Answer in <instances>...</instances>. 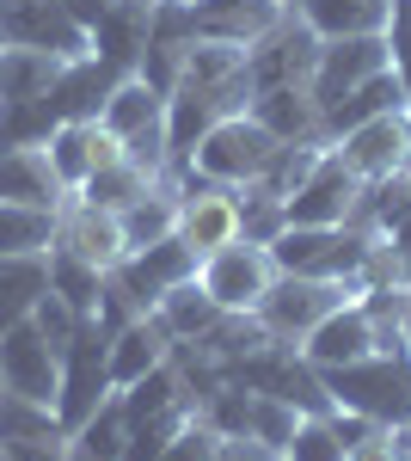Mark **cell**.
I'll return each instance as SVG.
<instances>
[{
    "instance_id": "cell-38",
    "label": "cell",
    "mask_w": 411,
    "mask_h": 461,
    "mask_svg": "<svg viewBox=\"0 0 411 461\" xmlns=\"http://www.w3.org/2000/svg\"><path fill=\"white\" fill-rule=\"evenodd\" d=\"M387 50H393V74H399V86H406V105H411V0H393Z\"/></svg>"
},
{
    "instance_id": "cell-8",
    "label": "cell",
    "mask_w": 411,
    "mask_h": 461,
    "mask_svg": "<svg viewBox=\"0 0 411 461\" xmlns=\"http://www.w3.org/2000/svg\"><path fill=\"white\" fill-rule=\"evenodd\" d=\"M0 43L6 50H43L56 62L93 56V37L68 19L62 0H13V6H0Z\"/></svg>"
},
{
    "instance_id": "cell-37",
    "label": "cell",
    "mask_w": 411,
    "mask_h": 461,
    "mask_svg": "<svg viewBox=\"0 0 411 461\" xmlns=\"http://www.w3.org/2000/svg\"><path fill=\"white\" fill-rule=\"evenodd\" d=\"M31 326L37 332H43V339H49V351L62 357L74 345V332H80V314H74L68 302H62V295H56V289H49V295H43V302H37L31 308Z\"/></svg>"
},
{
    "instance_id": "cell-47",
    "label": "cell",
    "mask_w": 411,
    "mask_h": 461,
    "mask_svg": "<svg viewBox=\"0 0 411 461\" xmlns=\"http://www.w3.org/2000/svg\"><path fill=\"white\" fill-rule=\"evenodd\" d=\"M0 6H13V0H0Z\"/></svg>"
},
{
    "instance_id": "cell-3",
    "label": "cell",
    "mask_w": 411,
    "mask_h": 461,
    "mask_svg": "<svg viewBox=\"0 0 411 461\" xmlns=\"http://www.w3.org/2000/svg\"><path fill=\"white\" fill-rule=\"evenodd\" d=\"M369 228H282L271 240L276 271L289 277H332V284L356 289V271L369 258Z\"/></svg>"
},
{
    "instance_id": "cell-5",
    "label": "cell",
    "mask_w": 411,
    "mask_h": 461,
    "mask_svg": "<svg viewBox=\"0 0 411 461\" xmlns=\"http://www.w3.org/2000/svg\"><path fill=\"white\" fill-rule=\"evenodd\" d=\"M344 302H356V289H350V284H332V277H289V271H276L271 295H264L252 314L264 320V332H271L276 345L301 351V345H308V332L326 314H338Z\"/></svg>"
},
{
    "instance_id": "cell-14",
    "label": "cell",
    "mask_w": 411,
    "mask_h": 461,
    "mask_svg": "<svg viewBox=\"0 0 411 461\" xmlns=\"http://www.w3.org/2000/svg\"><path fill=\"white\" fill-rule=\"evenodd\" d=\"M313 62H319V37L308 32L301 13H289V19L252 50V93H271V86H313Z\"/></svg>"
},
{
    "instance_id": "cell-21",
    "label": "cell",
    "mask_w": 411,
    "mask_h": 461,
    "mask_svg": "<svg viewBox=\"0 0 411 461\" xmlns=\"http://www.w3.org/2000/svg\"><path fill=\"white\" fill-rule=\"evenodd\" d=\"M117 80H123V68H111V62H99V56H74V62H62V74H56V99H49V105H56V123L99 117Z\"/></svg>"
},
{
    "instance_id": "cell-41",
    "label": "cell",
    "mask_w": 411,
    "mask_h": 461,
    "mask_svg": "<svg viewBox=\"0 0 411 461\" xmlns=\"http://www.w3.org/2000/svg\"><path fill=\"white\" fill-rule=\"evenodd\" d=\"M62 6H68V19H74V25H80L86 37H93V32L104 25V19L117 13V0H62Z\"/></svg>"
},
{
    "instance_id": "cell-4",
    "label": "cell",
    "mask_w": 411,
    "mask_h": 461,
    "mask_svg": "<svg viewBox=\"0 0 411 461\" xmlns=\"http://www.w3.org/2000/svg\"><path fill=\"white\" fill-rule=\"evenodd\" d=\"M111 393H117L111 388V326H104L99 314H86L80 332H74V345L62 351V393H56V419H62V430L86 425Z\"/></svg>"
},
{
    "instance_id": "cell-39",
    "label": "cell",
    "mask_w": 411,
    "mask_h": 461,
    "mask_svg": "<svg viewBox=\"0 0 411 461\" xmlns=\"http://www.w3.org/2000/svg\"><path fill=\"white\" fill-rule=\"evenodd\" d=\"M13 461H68V430H49V437H25V443H0Z\"/></svg>"
},
{
    "instance_id": "cell-22",
    "label": "cell",
    "mask_w": 411,
    "mask_h": 461,
    "mask_svg": "<svg viewBox=\"0 0 411 461\" xmlns=\"http://www.w3.org/2000/svg\"><path fill=\"white\" fill-rule=\"evenodd\" d=\"M387 111H411L406 105V86H399V74H393V68L369 74L356 93H344L332 111H319V136H326V148H332L344 130H356V123H369V117H387Z\"/></svg>"
},
{
    "instance_id": "cell-1",
    "label": "cell",
    "mask_w": 411,
    "mask_h": 461,
    "mask_svg": "<svg viewBox=\"0 0 411 461\" xmlns=\"http://www.w3.org/2000/svg\"><path fill=\"white\" fill-rule=\"evenodd\" d=\"M319 382H326L338 412H356V419L387 425V430L411 425V351H406V339L375 351V357H362V363L319 369Z\"/></svg>"
},
{
    "instance_id": "cell-10",
    "label": "cell",
    "mask_w": 411,
    "mask_h": 461,
    "mask_svg": "<svg viewBox=\"0 0 411 461\" xmlns=\"http://www.w3.org/2000/svg\"><path fill=\"white\" fill-rule=\"evenodd\" d=\"M362 178L344 167L338 154L326 148V160L313 167V178L282 203V215H289V228H356V210H362Z\"/></svg>"
},
{
    "instance_id": "cell-46",
    "label": "cell",
    "mask_w": 411,
    "mask_h": 461,
    "mask_svg": "<svg viewBox=\"0 0 411 461\" xmlns=\"http://www.w3.org/2000/svg\"><path fill=\"white\" fill-rule=\"evenodd\" d=\"M0 461H13V456H6V449H0Z\"/></svg>"
},
{
    "instance_id": "cell-35",
    "label": "cell",
    "mask_w": 411,
    "mask_h": 461,
    "mask_svg": "<svg viewBox=\"0 0 411 461\" xmlns=\"http://www.w3.org/2000/svg\"><path fill=\"white\" fill-rule=\"evenodd\" d=\"M49 430H62L56 406H37L25 393L0 388V443H25V437H49Z\"/></svg>"
},
{
    "instance_id": "cell-29",
    "label": "cell",
    "mask_w": 411,
    "mask_h": 461,
    "mask_svg": "<svg viewBox=\"0 0 411 461\" xmlns=\"http://www.w3.org/2000/svg\"><path fill=\"white\" fill-rule=\"evenodd\" d=\"M154 185H160V178H147L136 160H111V167H99V173L86 178V185H80L74 197H80V203H93V210L123 215L130 203H141V197H147Z\"/></svg>"
},
{
    "instance_id": "cell-12",
    "label": "cell",
    "mask_w": 411,
    "mask_h": 461,
    "mask_svg": "<svg viewBox=\"0 0 411 461\" xmlns=\"http://www.w3.org/2000/svg\"><path fill=\"white\" fill-rule=\"evenodd\" d=\"M399 339H406V332H380L362 302H344L338 314H326L308 332L301 357H308L313 369H344V363H362V357L387 351V345H399Z\"/></svg>"
},
{
    "instance_id": "cell-7",
    "label": "cell",
    "mask_w": 411,
    "mask_h": 461,
    "mask_svg": "<svg viewBox=\"0 0 411 461\" xmlns=\"http://www.w3.org/2000/svg\"><path fill=\"white\" fill-rule=\"evenodd\" d=\"M178 240L197 252V265L209 252L234 247L240 240V191L184 173V185H178Z\"/></svg>"
},
{
    "instance_id": "cell-45",
    "label": "cell",
    "mask_w": 411,
    "mask_h": 461,
    "mask_svg": "<svg viewBox=\"0 0 411 461\" xmlns=\"http://www.w3.org/2000/svg\"><path fill=\"white\" fill-rule=\"evenodd\" d=\"M141 6H160V0H141Z\"/></svg>"
},
{
    "instance_id": "cell-9",
    "label": "cell",
    "mask_w": 411,
    "mask_h": 461,
    "mask_svg": "<svg viewBox=\"0 0 411 461\" xmlns=\"http://www.w3.org/2000/svg\"><path fill=\"white\" fill-rule=\"evenodd\" d=\"M332 154H338L362 185L411 173V111H387V117H369V123L344 130L338 142H332Z\"/></svg>"
},
{
    "instance_id": "cell-25",
    "label": "cell",
    "mask_w": 411,
    "mask_h": 461,
    "mask_svg": "<svg viewBox=\"0 0 411 461\" xmlns=\"http://www.w3.org/2000/svg\"><path fill=\"white\" fill-rule=\"evenodd\" d=\"M49 295V252H0V332L31 320V308Z\"/></svg>"
},
{
    "instance_id": "cell-42",
    "label": "cell",
    "mask_w": 411,
    "mask_h": 461,
    "mask_svg": "<svg viewBox=\"0 0 411 461\" xmlns=\"http://www.w3.org/2000/svg\"><path fill=\"white\" fill-rule=\"evenodd\" d=\"M215 461H276V456L264 449V443H252V437H228V449H221Z\"/></svg>"
},
{
    "instance_id": "cell-36",
    "label": "cell",
    "mask_w": 411,
    "mask_h": 461,
    "mask_svg": "<svg viewBox=\"0 0 411 461\" xmlns=\"http://www.w3.org/2000/svg\"><path fill=\"white\" fill-rule=\"evenodd\" d=\"M221 449H228V437H221V430L209 425L203 412H191L184 425L172 430V443L160 449V461H215Z\"/></svg>"
},
{
    "instance_id": "cell-33",
    "label": "cell",
    "mask_w": 411,
    "mask_h": 461,
    "mask_svg": "<svg viewBox=\"0 0 411 461\" xmlns=\"http://www.w3.org/2000/svg\"><path fill=\"white\" fill-rule=\"evenodd\" d=\"M282 461H350V443H344L338 419L332 412H301V425L289 437Z\"/></svg>"
},
{
    "instance_id": "cell-23",
    "label": "cell",
    "mask_w": 411,
    "mask_h": 461,
    "mask_svg": "<svg viewBox=\"0 0 411 461\" xmlns=\"http://www.w3.org/2000/svg\"><path fill=\"white\" fill-rule=\"evenodd\" d=\"M301 19L319 43H332V37H387L393 0H301Z\"/></svg>"
},
{
    "instance_id": "cell-20",
    "label": "cell",
    "mask_w": 411,
    "mask_h": 461,
    "mask_svg": "<svg viewBox=\"0 0 411 461\" xmlns=\"http://www.w3.org/2000/svg\"><path fill=\"white\" fill-rule=\"evenodd\" d=\"M160 363H172V332L160 326V314H141L111 332V388H130Z\"/></svg>"
},
{
    "instance_id": "cell-32",
    "label": "cell",
    "mask_w": 411,
    "mask_h": 461,
    "mask_svg": "<svg viewBox=\"0 0 411 461\" xmlns=\"http://www.w3.org/2000/svg\"><path fill=\"white\" fill-rule=\"evenodd\" d=\"M56 247V210H25V203H0V252H49Z\"/></svg>"
},
{
    "instance_id": "cell-13",
    "label": "cell",
    "mask_w": 411,
    "mask_h": 461,
    "mask_svg": "<svg viewBox=\"0 0 411 461\" xmlns=\"http://www.w3.org/2000/svg\"><path fill=\"white\" fill-rule=\"evenodd\" d=\"M393 68V50H387V37H332V43H319V62H313V105L332 111L344 93H356L369 74Z\"/></svg>"
},
{
    "instance_id": "cell-17",
    "label": "cell",
    "mask_w": 411,
    "mask_h": 461,
    "mask_svg": "<svg viewBox=\"0 0 411 461\" xmlns=\"http://www.w3.org/2000/svg\"><path fill=\"white\" fill-rule=\"evenodd\" d=\"M184 6H191V32L197 37H209V43H240V50H258L289 19L276 0H184Z\"/></svg>"
},
{
    "instance_id": "cell-44",
    "label": "cell",
    "mask_w": 411,
    "mask_h": 461,
    "mask_svg": "<svg viewBox=\"0 0 411 461\" xmlns=\"http://www.w3.org/2000/svg\"><path fill=\"white\" fill-rule=\"evenodd\" d=\"M276 6H282V13H301V0H276Z\"/></svg>"
},
{
    "instance_id": "cell-28",
    "label": "cell",
    "mask_w": 411,
    "mask_h": 461,
    "mask_svg": "<svg viewBox=\"0 0 411 461\" xmlns=\"http://www.w3.org/2000/svg\"><path fill=\"white\" fill-rule=\"evenodd\" d=\"M117 221H123V240H130V252L172 240V234H178V185H172V178H160V185H154L141 203H130Z\"/></svg>"
},
{
    "instance_id": "cell-18",
    "label": "cell",
    "mask_w": 411,
    "mask_h": 461,
    "mask_svg": "<svg viewBox=\"0 0 411 461\" xmlns=\"http://www.w3.org/2000/svg\"><path fill=\"white\" fill-rule=\"evenodd\" d=\"M56 247L74 252V258H86V265H99V271H117V265L130 258L123 221H117L111 210L80 203V197H68V210L56 215Z\"/></svg>"
},
{
    "instance_id": "cell-11",
    "label": "cell",
    "mask_w": 411,
    "mask_h": 461,
    "mask_svg": "<svg viewBox=\"0 0 411 461\" xmlns=\"http://www.w3.org/2000/svg\"><path fill=\"white\" fill-rule=\"evenodd\" d=\"M0 388L25 393L37 406H56V393H62V357L49 351V339L37 332L31 320L0 332Z\"/></svg>"
},
{
    "instance_id": "cell-26",
    "label": "cell",
    "mask_w": 411,
    "mask_h": 461,
    "mask_svg": "<svg viewBox=\"0 0 411 461\" xmlns=\"http://www.w3.org/2000/svg\"><path fill=\"white\" fill-rule=\"evenodd\" d=\"M147 25H154V6H141V0H117V13L93 32V56L111 62V68H123V74H136L141 68V50H147Z\"/></svg>"
},
{
    "instance_id": "cell-16",
    "label": "cell",
    "mask_w": 411,
    "mask_h": 461,
    "mask_svg": "<svg viewBox=\"0 0 411 461\" xmlns=\"http://www.w3.org/2000/svg\"><path fill=\"white\" fill-rule=\"evenodd\" d=\"M68 185L56 173L49 148L25 142V148H0V203H25V210H68Z\"/></svg>"
},
{
    "instance_id": "cell-6",
    "label": "cell",
    "mask_w": 411,
    "mask_h": 461,
    "mask_svg": "<svg viewBox=\"0 0 411 461\" xmlns=\"http://www.w3.org/2000/svg\"><path fill=\"white\" fill-rule=\"evenodd\" d=\"M197 284H203V295L221 314H252L276 284V258H271V247L234 240V247L209 252L203 265H197Z\"/></svg>"
},
{
    "instance_id": "cell-15",
    "label": "cell",
    "mask_w": 411,
    "mask_h": 461,
    "mask_svg": "<svg viewBox=\"0 0 411 461\" xmlns=\"http://www.w3.org/2000/svg\"><path fill=\"white\" fill-rule=\"evenodd\" d=\"M111 277L130 289V302H136L141 314H154L166 289H178V284H191V277H197V252H191L184 240H178V234H172V240H160V247L130 252V258H123Z\"/></svg>"
},
{
    "instance_id": "cell-40",
    "label": "cell",
    "mask_w": 411,
    "mask_h": 461,
    "mask_svg": "<svg viewBox=\"0 0 411 461\" xmlns=\"http://www.w3.org/2000/svg\"><path fill=\"white\" fill-rule=\"evenodd\" d=\"M350 461H399V456H393V430H387V425H369L356 443H350Z\"/></svg>"
},
{
    "instance_id": "cell-34",
    "label": "cell",
    "mask_w": 411,
    "mask_h": 461,
    "mask_svg": "<svg viewBox=\"0 0 411 461\" xmlns=\"http://www.w3.org/2000/svg\"><path fill=\"white\" fill-rule=\"evenodd\" d=\"M295 425H301V412H295L289 400L252 388V425H246V437H252V443H264L271 456H282V449H289V437H295Z\"/></svg>"
},
{
    "instance_id": "cell-19",
    "label": "cell",
    "mask_w": 411,
    "mask_h": 461,
    "mask_svg": "<svg viewBox=\"0 0 411 461\" xmlns=\"http://www.w3.org/2000/svg\"><path fill=\"white\" fill-rule=\"evenodd\" d=\"M43 148H49V160H56V173H62V185H68V191H80V185L99 173V167L123 160V142H117V136L104 130L99 117H80V123H56Z\"/></svg>"
},
{
    "instance_id": "cell-43",
    "label": "cell",
    "mask_w": 411,
    "mask_h": 461,
    "mask_svg": "<svg viewBox=\"0 0 411 461\" xmlns=\"http://www.w3.org/2000/svg\"><path fill=\"white\" fill-rule=\"evenodd\" d=\"M393 456L411 461V425H393Z\"/></svg>"
},
{
    "instance_id": "cell-31",
    "label": "cell",
    "mask_w": 411,
    "mask_h": 461,
    "mask_svg": "<svg viewBox=\"0 0 411 461\" xmlns=\"http://www.w3.org/2000/svg\"><path fill=\"white\" fill-rule=\"evenodd\" d=\"M49 289L86 320V314H99L104 271H99V265H86V258H74V252H62V247H49Z\"/></svg>"
},
{
    "instance_id": "cell-48",
    "label": "cell",
    "mask_w": 411,
    "mask_h": 461,
    "mask_svg": "<svg viewBox=\"0 0 411 461\" xmlns=\"http://www.w3.org/2000/svg\"><path fill=\"white\" fill-rule=\"evenodd\" d=\"M276 461H282V456H276Z\"/></svg>"
},
{
    "instance_id": "cell-27",
    "label": "cell",
    "mask_w": 411,
    "mask_h": 461,
    "mask_svg": "<svg viewBox=\"0 0 411 461\" xmlns=\"http://www.w3.org/2000/svg\"><path fill=\"white\" fill-rule=\"evenodd\" d=\"M99 123L117 136V142H136L141 130H154V123H166V99L141 80V74H123L117 86H111V99H104Z\"/></svg>"
},
{
    "instance_id": "cell-2",
    "label": "cell",
    "mask_w": 411,
    "mask_h": 461,
    "mask_svg": "<svg viewBox=\"0 0 411 461\" xmlns=\"http://www.w3.org/2000/svg\"><path fill=\"white\" fill-rule=\"evenodd\" d=\"M276 136L252 117V111H234V117H221L215 130H209L203 142L191 148V160H184V173L209 178V185H252V178H264V167L276 160Z\"/></svg>"
},
{
    "instance_id": "cell-24",
    "label": "cell",
    "mask_w": 411,
    "mask_h": 461,
    "mask_svg": "<svg viewBox=\"0 0 411 461\" xmlns=\"http://www.w3.org/2000/svg\"><path fill=\"white\" fill-rule=\"evenodd\" d=\"M252 117L271 130L276 142H326V136H319V105H313L308 86H271V93H252Z\"/></svg>"
},
{
    "instance_id": "cell-30",
    "label": "cell",
    "mask_w": 411,
    "mask_h": 461,
    "mask_svg": "<svg viewBox=\"0 0 411 461\" xmlns=\"http://www.w3.org/2000/svg\"><path fill=\"white\" fill-rule=\"evenodd\" d=\"M154 314H160V326H166V332H172V345H184V339H197V332H209V326L221 320V308H215V302H209V295H203V284L191 277V284L166 289Z\"/></svg>"
}]
</instances>
